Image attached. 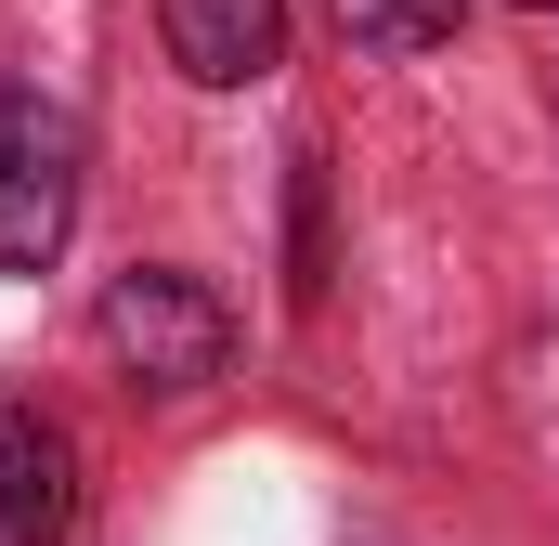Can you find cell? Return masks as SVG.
Listing matches in <instances>:
<instances>
[{
	"label": "cell",
	"instance_id": "cell-1",
	"mask_svg": "<svg viewBox=\"0 0 559 546\" xmlns=\"http://www.w3.org/2000/svg\"><path fill=\"white\" fill-rule=\"evenodd\" d=\"M92 339H105V365H118L131 391L182 404V391H209V378H222V352H235V312H222V299H209L195 273H169V261H131L118 286H105Z\"/></svg>",
	"mask_w": 559,
	"mask_h": 546
},
{
	"label": "cell",
	"instance_id": "cell-2",
	"mask_svg": "<svg viewBox=\"0 0 559 546\" xmlns=\"http://www.w3.org/2000/svg\"><path fill=\"white\" fill-rule=\"evenodd\" d=\"M79 235V131L39 92H0V273H52Z\"/></svg>",
	"mask_w": 559,
	"mask_h": 546
},
{
	"label": "cell",
	"instance_id": "cell-3",
	"mask_svg": "<svg viewBox=\"0 0 559 546\" xmlns=\"http://www.w3.org/2000/svg\"><path fill=\"white\" fill-rule=\"evenodd\" d=\"M79 534V442L39 404H0V546H66Z\"/></svg>",
	"mask_w": 559,
	"mask_h": 546
},
{
	"label": "cell",
	"instance_id": "cell-4",
	"mask_svg": "<svg viewBox=\"0 0 559 546\" xmlns=\"http://www.w3.org/2000/svg\"><path fill=\"white\" fill-rule=\"evenodd\" d=\"M156 39L195 92H248L286 52V0H156Z\"/></svg>",
	"mask_w": 559,
	"mask_h": 546
},
{
	"label": "cell",
	"instance_id": "cell-5",
	"mask_svg": "<svg viewBox=\"0 0 559 546\" xmlns=\"http://www.w3.org/2000/svg\"><path fill=\"white\" fill-rule=\"evenodd\" d=\"M455 13H468V0H325V26H338L352 52H442Z\"/></svg>",
	"mask_w": 559,
	"mask_h": 546
},
{
	"label": "cell",
	"instance_id": "cell-6",
	"mask_svg": "<svg viewBox=\"0 0 559 546\" xmlns=\"http://www.w3.org/2000/svg\"><path fill=\"white\" fill-rule=\"evenodd\" d=\"M521 13H559V0H521Z\"/></svg>",
	"mask_w": 559,
	"mask_h": 546
}]
</instances>
